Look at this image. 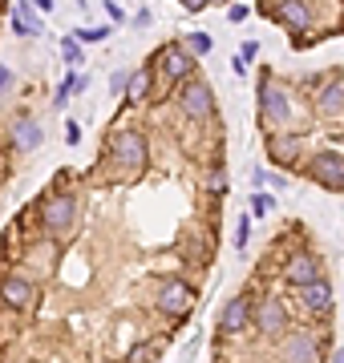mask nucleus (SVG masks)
Listing matches in <instances>:
<instances>
[{"label": "nucleus", "mask_w": 344, "mask_h": 363, "mask_svg": "<svg viewBox=\"0 0 344 363\" xmlns=\"http://www.w3.org/2000/svg\"><path fill=\"white\" fill-rule=\"evenodd\" d=\"M340 145H344V130H340Z\"/></svg>", "instance_id": "nucleus-29"}, {"label": "nucleus", "mask_w": 344, "mask_h": 363, "mask_svg": "<svg viewBox=\"0 0 344 363\" xmlns=\"http://www.w3.org/2000/svg\"><path fill=\"white\" fill-rule=\"evenodd\" d=\"M207 4H211V0H183V9H190V13H203Z\"/></svg>", "instance_id": "nucleus-21"}, {"label": "nucleus", "mask_w": 344, "mask_h": 363, "mask_svg": "<svg viewBox=\"0 0 344 363\" xmlns=\"http://www.w3.org/2000/svg\"><path fill=\"white\" fill-rule=\"evenodd\" d=\"M332 363H344V351H336V359H332Z\"/></svg>", "instance_id": "nucleus-27"}, {"label": "nucleus", "mask_w": 344, "mask_h": 363, "mask_svg": "<svg viewBox=\"0 0 344 363\" xmlns=\"http://www.w3.org/2000/svg\"><path fill=\"white\" fill-rule=\"evenodd\" d=\"M195 298H199V283H186L183 274H171V279H162L154 286L150 303L171 327H183L190 319V311H195Z\"/></svg>", "instance_id": "nucleus-3"}, {"label": "nucleus", "mask_w": 344, "mask_h": 363, "mask_svg": "<svg viewBox=\"0 0 344 363\" xmlns=\"http://www.w3.org/2000/svg\"><path fill=\"white\" fill-rule=\"evenodd\" d=\"M77 89H81V77H77V73H69V77L61 81V89H57L53 101H57V105H65V101H69V93H77Z\"/></svg>", "instance_id": "nucleus-17"}, {"label": "nucleus", "mask_w": 344, "mask_h": 363, "mask_svg": "<svg viewBox=\"0 0 344 363\" xmlns=\"http://www.w3.org/2000/svg\"><path fill=\"white\" fill-rule=\"evenodd\" d=\"M259 130L264 133L296 130V101L272 69H259Z\"/></svg>", "instance_id": "nucleus-2"}, {"label": "nucleus", "mask_w": 344, "mask_h": 363, "mask_svg": "<svg viewBox=\"0 0 344 363\" xmlns=\"http://www.w3.org/2000/svg\"><path fill=\"white\" fill-rule=\"evenodd\" d=\"M25 210L33 214V226H37L45 238H53L61 247L77 242L81 218H85V214H81V198H77V190H73V178H69V174H57V178L37 194V202L25 206Z\"/></svg>", "instance_id": "nucleus-1"}, {"label": "nucleus", "mask_w": 344, "mask_h": 363, "mask_svg": "<svg viewBox=\"0 0 344 363\" xmlns=\"http://www.w3.org/2000/svg\"><path fill=\"white\" fill-rule=\"evenodd\" d=\"M211 4H219V9H223V4H231V0H211Z\"/></svg>", "instance_id": "nucleus-28"}, {"label": "nucleus", "mask_w": 344, "mask_h": 363, "mask_svg": "<svg viewBox=\"0 0 344 363\" xmlns=\"http://www.w3.org/2000/svg\"><path fill=\"white\" fill-rule=\"evenodd\" d=\"M227 166L223 162H207L199 169V198H227Z\"/></svg>", "instance_id": "nucleus-10"}, {"label": "nucleus", "mask_w": 344, "mask_h": 363, "mask_svg": "<svg viewBox=\"0 0 344 363\" xmlns=\"http://www.w3.org/2000/svg\"><path fill=\"white\" fill-rule=\"evenodd\" d=\"M9 81H13V77H9V69H4V65H0V93H4V89H9Z\"/></svg>", "instance_id": "nucleus-25"}, {"label": "nucleus", "mask_w": 344, "mask_h": 363, "mask_svg": "<svg viewBox=\"0 0 344 363\" xmlns=\"http://www.w3.org/2000/svg\"><path fill=\"white\" fill-rule=\"evenodd\" d=\"M0 363H13V359H0Z\"/></svg>", "instance_id": "nucleus-30"}, {"label": "nucleus", "mask_w": 344, "mask_h": 363, "mask_svg": "<svg viewBox=\"0 0 344 363\" xmlns=\"http://www.w3.org/2000/svg\"><path fill=\"white\" fill-rule=\"evenodd\" d=\"M37 9H41V13H49V9H53V0H37Z\"/></svg>", "instance_id": "nucleus-26"}, {"label": "nucleus", "mask_w": 344, "mask_h": 363, "mask_svg": "<svg viewBox=\"0 0 344 363\" xmlns=\"http://www.w3.org/2000/svg\"><path fill=\"white\" fill-rule=\"evenodd\" d=\"M252 307H255V291L247 286V291H239V295H231L223 303V311H219V323H215V335H243L247 327H252Z\"/></svg>", "instance_id": "nucleus-9"}, {"label": "nucleus", "mask_w": 344, "mask_h": 363, "mask_svg": "<svg viewBox=\"0 0 344 363\" xmlns=\"http://www.w3.org/2000/svg\"><path fill=\"white\" fill-rule=\"evenodd\" d=\"M272 206H276V202H272V194H264V190H252V214H255V218L272 214Z\"/></svg>", "instance_id": "nucleus-14"}, {"label": "nucleus", "mask_w": 344, "mask_h": 363, "mask_svg": "<svg viewBox=\"0 0 344 363\" xmlns=\"http://www.w3.org/2000/svg\"><path fill=\"white\" fill-rule=\"evenodd\" d=\"M162 347H166V335H146V339H134L126 355L118 363H158Z\"/></svg>", "instance_id": "nucleus-11"}, {"label": "nucleus", "mask_w": 344, "mask_h": 363, "mask_svg": "<svg viewBox=\"0 0 344 363\" xmlns=\"http://www.w3.org/2000/svg\"><path fill=\"white\" fill-rule=\"evenodd\" d=\"M300 178L316 182L328 194H344V154L340 150H312V157L300 162Z\"/></svg>", "instance_id": "nucleus-6"}, {"label": "nucleus", "mask_w": 344, "mask_h": 363, "mask_svg": "<svg viewBox=\"0 0 344 363\" xmlns=\"http://www.w3.org/2000/svg\"><path fill=\"white\" fill-rule=\"evenodd\" d=\"M291 307L304 315V319H332V311H336V291H332L328 274L316 279V283L291 286Z\"/></svg>", "instance_id": "nucleus-8"}, {"label": "nucleus", "mask_w": 344, "mask_h": 363, "mask_svg": "<svg viewBox=\"0 0 344 363\" xmlns=\"http://www.w3.org/2000/svg\"><path fill=\"white\" fill-rule=\"evenodd\" d=\"M247 238H252V214H239V222H235V247L243 250V247H247Z\"/></svg>", "instance_id": "nucleus-16"}, {"label": "nucleus", "mask_w": 344, "mask_h": 363, "mask_svg": "<svg viewBox=\"0 0 344 363\" xmlns=\"http://www.w3.org/2000/svg\"><path fill=\"white\" fill-rule=\"evenodd\" d=\"M231 21H235V25L239 21H247V9H243V4H231Z\"/></svg>", "instance_id": "nucleus-22"}, {"label": "nucleus", "mask_w": 344, "mask_h": 363, "mask_svg": "<svg viewBox=\"0 0 344 363\" xmlns=\"http://www.w3.org/2000/svg\"><path fill=\"white\" fill-rule=\"evenodd\" d=\"M106 33H109V28H81L77 40H106Z\"/></svg>", "instance_id": "nucleus-20"}, {"label": "nucleus", "mask_w": 344, "mask_h": 363, "mask_svg": "<svg viewBox=\"0 0 344 363\" xmlns=\"http://www.w3.org/2000/svg\"><path fill=\"white\" fill-rule=\"evenodd\" d=\"M264 150H267V162L276 169L300 174V162H304V150H308V133H296V130L264 133Z\"/></svg>", "instance_id": "nucleus-7"}, {"label": "nucleus", "mask_w": 344, "mask_h": 363, "mask_svg": "<svg viewBox=\"0 0 344 363\" xmlns=\"http://www.w3.org/2000/svg\"><path fill=\"white\" fill-rule=\"evenodd\" d=\"M61 52H65L69 65H77V61H81V40L77 37H65V40H61Z\"/></svg>", "instance_id": "nucleus-18"}, {"label": "nucleus", "mask_w": 344, "mask_h": 363, "mask_svg": "<svg viewBox=\"0 0 344 363\" xmlns=\"http://www.w3.org/2000/svg\"><path fill=\"white\" fill-rule=\"evenodd\" d=\"M174 97H178V109H183L186 121H195V125H215V93L199 73L178 81V85H174Z\"/></svg>", "instance_id": "nucleus-5"}, {"label": "nucleus", "mask_w": 344, "mask_h": 363, "mask_svg": "<svg viewBox=\"0 0 344 363\" xmlns=\"http://www.w3.org/2000/svg\"><path fill=\"white\" fill-rule=\"evenodd\" d=\"M324 259H320L316 250L308 247V242H300V247H291L284 259H279L276 267V279L279 286H304V283H316V279H324Z\"/></svg>", "instance_id": "nucleus-4"}, {"label": "nucleus", "mask_w": 344, "mask_h": 363, "mask_svg": "<svg viewBox=\"0 0 344 363\" xmlns=\"http://www.w3.org/2000/svg\"><path fill=\"white\" fill-rule=\"evenodd\" d=\"M150 93H154V65L146 61V65L130 77V89H126V109H134V105L150 101Z\"/></svg>", "instance_id": "nucleus-12"}, {"label": "nucleus", "mask_w": 344, "mask_h": 363, "mask_svg": "<svg viewBox=\"0 0 344 363\" xmlns=\"http://www.w3.org/2000/svg\"><path fill=\"white\" fill-rule=\"evenodd\" d=\"M106 13L114 16V21H126V16H122V9H118V4H114V0H106Z\"/></svg>", "instance_id": "nucleus-23"}, {"label": "nucleus", "mask_w": 344, "mask_h": 363, "mask_svg": "<svg viewBox=\"0 0 344 363\" xmlns=\"http://www.w3.org/2000/svg\"><path fill=\"white\" fill-rule=\"evenodd\" d=\"M186 49H190V57H203V52H211V37L207 33H190L186 37Z\"/></svg>", "instance_id": "nucleus-15"}, {"label": "nucleus", "mask_w": 344, "mask_h": 363, "mask_svg": "<svg viewBox=\"0 0 344 363\" xmlns=\"http://www.w3.org/2000/svg\"><path fill=\"white\" fill-rule=\"evenodd\" d=\"M255 57H259V40H243V45H239V61L247 65V61H255Z\"/></svg>", "instance_id": "nucleus-19"}, {"label": "nucleus", "mask_w": 344, "mask_h": 363, "mask_svg": "<svg viewBox=\"0 0 344 363\" xmlns=\"http://www.w3.org/2000/svg\"><path fill=\"white\" fill-rule=\"evenodd\" d=\"M65 138H69V145H77V142H81V130H77V125H69Z\"/></svg>", "instance_id": "nucleus-24"}, {"label": "nucleus", "mask_w": 344, "mask_h": 363, "mask_svg": "<svg viewBox=\"0 0 344 363\" xmlns=\"http://www.w3.org/2000/svg\"><path fill=\"white\" fill-rule=\"evenodd\" d=\"M41 145V125L37 121H16V130H13V150H37Z\"/></svg>", "instance_id": "nucleus-13"}]
</instances>
